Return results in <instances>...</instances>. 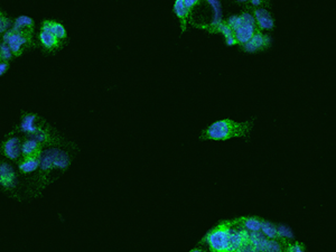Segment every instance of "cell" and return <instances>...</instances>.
<instances>
[{"label": "cell", "mask_w": 336, "mask_h": 252, "mask_svg": "<svg viewBox=\"0 0 336 252\" xmlns=\"http://www.w3.org/2000/svg\"><path fill=\"white\" fill-rule=\"evenodd\" d=\"M252 129V122H235L231 119H224L214 122L207 130L203 132V139L228 140L234 137H246Z\"/></svg>", "instance_id": "6da1fadb"}, {"label": "cell", "mask_w": 336, "mask_h": 252, "mask_svg": "<svg viewBox=\"0 0 336 252\" xmlns=\"http://www.w3.org/2000/svg\"><path fill=\"white\" fill-rule=\"evenodd\" d=\"M3 42L9 46L14 56H21L27 46L35 45L33 35L17 32L13 28L4 34Z\"/></svg>", "instance_id": "7a4b0ae2"}, {"label": "cell", "mask_w": 336, "mask_h": 252, "mask_svg": "<svg viewBox=\"0 0 336 252\" xmlns=\"http://www.w3.org/2000/svg\"><path fill=\"white\" fill-rule=\"evenodd\" d=\"M208 5L213 8V20L210 26L206 28L210 29L211 32L215 31V28L222 22V10H221V3L218 0H208Z\"/></svg>", "instance_id": "2e32d148"}, {"label": "cell", "mask_w": 336, "mask_h": 252, "mask_svg": "<svg viewBox=\"0 0 336 252\" xmlns=\"http://www.w3.org/2000/svg\"><path fill=\"white\" fill-rule=\"evenodd\" d=\"M225 42H227V44H228L229 46H232V45H235V44H237L234 37H230V38H227V39H225Z\"/></svg>", "instance_id": "4dcf8cb0"}, {"label": "cell", "mask_w": 336, "mask_h": 252, "mask_svg": "<svg viewBox=\"0 0 336 252\" xmlns=\"http://www.w3.org/2000/svg\"><path fill=\"white\" fill-rule=\"evenodd\" d=\"M289 252H305L303 245H300L299 243H295L289 247Z\"/></svg>", "instance_id": "83f0119b"}, {"label": "cell", "mask_w": 336, "mask_h": 252, "mask_svg": "<svg viewBox=\"0 0 336 252\" xmlns=\"http://www.w3.org/2000/svg\"><path fill=\"white\" fill-rule=\"evenodd\" d=\"M11 26H13V21H11V19H9L8 17H0V34L8 32Z\"/></svg>", "instance_id": "d4e9b609"}, {"label": "cell", "mask_w": 336, "mask_h": 252, "mask_svg": "<svg viewBox=\"0 0 336 252\" xmlns=\"http://www.w3.org/2000/svg\"><path fill=\"white\" fill-rule=\"evenodd\" d=\"M254 19L258 22V26L261 29H272L274 28V19L268 10L263 8H259L254 10Z\"/></svg>", "instance_id": "5bb4252c"}, {"label": "cell", "mask_w": 336, "mask_h": 252, "mask_svg": "<svg viewBox=\"0 0 336 252\" xmlns=\"http://www.w3.org/2000/svg\"><path fill=\"white\" fill-rule=\"evenodd\" d=\"M268 239L259 232H249V244L257 252H262Z\"/></svg>", "instance_id": "e0dca14e"}, {"label": "cell", "mask_w": 336, "mask_h": 252, "mask_svg": "<svg viewBox=\"0 0 336 252\" xmlns=\"http://www.w3.org/2000/svg\"><path fill=\"white\" fill-rule=\"evenodd\" d=\"M45 127H46V121L43 118H40L39 116L35 114V113L25 112V113H22L20 125L18 126V128H16L11 133L17 131V132L25 133L26 136H28V134H32L36 131L42 130V129Z\"/></svg>", "instance_id": "5b68a950"}, {"label": "cell", "mask_w": 336, "mask_h": 252, "mask_svg": "<svg viewBox=\"0 0 336 252\" xmlns=\"http://www.w3.org/2000/svg\"><path fill=\"white\" fill-rule=\"evenodd\" d=\"M25 138H30L37 142L40 146H62L63 138L51 126H46L42 130L28 134Z\"/></svg>", "instance_id": "8992f818"}, {"label": "cell", "mask_w": 336, "mask_h": 252, "mask_svg": "<svg viewBox=\"0 0 336 252\" xmlns=\"http://www.w3.org/2000/svg\"><path fill=\"white\" fill-rule=\"evenodd\" d=\"M214 32H219V33H222L224 35V37L225 39L227 38H230V37H234V35H233V31H232V28H231L227 22H221V24H220L217 28H215V31Z\"/></svg>", "instance_id": "603a6c76"}, {"label": "cell", "mask_w": 336, "mask_h": 252, "mask_svg": "<svg viewBox=\"0 0 336 252\" xmlns=\"http://www.w3.org/2000/svg\"><path fill=\"white\" fill-rule=\"evenodd\" d=\"M227 24L232 28L236 43L247 44L258 31L256 26L243 21L241 16H231Z\"/></svg>", "instance_id": "277c9868"}, {"label": "cell", "mask_w": 336, "mask_h": 252, "mask_svg": "<svg viewBox=\"0 0 336 252\" xmlns=\"http://www.w3.org/2000/svg\"><path fill=\"white\" fill-rule=\"evenodd\" d=\"M241 18H242V20H243V21L248 22V24H250V25L256 26V19H254L253 15L249 14V13H243V14L241 15Z\"/></svg>", "instance_id": "484cf974"}, {"label": "cell", "mask_w": 336, "mask_h": 252, "mask_svg": "<svg viewBox=\"0 0 336 252\" xmlns=\"http://www.w3.org/2000/svg\"><path fill=\"white\" fill-rule=\"evenodd\" d=\"M39 42L43 45V48L47 51H54L61 46V40L57 39L53 34L47 32L39 33Z\"/></svg>", "instance_id": "9a60e30c"}, {"label": "cell", "mask_w": 336, "mask_h": 252, "mask_svg": "<svg viewBox=\"0 0 336 252\" xmlns=\"http://www.w3.org/2000/svg\"><path fill=\"white\" fill-rule=\"evenodd\" d=\"M260 231L263 233L265 237H267L271 240L279 238L277 232V226L272 223H269L267 221H261V228H260Z\"/></svg>", "instance_id": "ac0fdd59"}, {"label": "cell", "mask_w": 336, "mask_h": 252, "mask_svg": "<svg viewBox=\"0 0 336 252\" xmlns=\"http://www.w3.org/2000/svg\"><path fill=\"white\" fill-rule=\"evenodd\" d=\"M17 186V174L9 163L0 161V187L4 191L15 190Z\"/></svg>", "instance_id": "ba28073f"}, {"label": "cell", "mask_w": 336, "mask_h": 252, "mask_svg": "<svg viewBox=\"0 0 336 252\" xmlns=\"http://www.w3.org/2000/svg\"><path fill=\"white\" fill-rule=\"evenodd\" d=\"M43 150V146H40L37 142L30 138H24L21 143V157H35L40 156Z\"/></svg>", "instance_id": "7c38bea8"}, {"label": "cell", "mask_w": 336, "mask_h": 252, "mask_svg": "<svg viewBox=\"0 0 336 252\" xmlns=\"http://www.w3.org/2000/svg\"><path fill=\"white\" fill-rule=\"evenodd\" d=\"M21 143L19 137H10L0 142V154L10 161L18 162L21 158Z\"/></svg>", "instance_id": "52a82bcc"}, {"label": "cell", "mask_w": 336, "mask_h": 252, "mask_svg": "<svg viewBox=\"0 0 336 252\" xmlns=\"http://www.w3.org/2000/svg\"><path fill=\"white\" fill-rule=\"evenodd\" d=\"M3 16H6V14L4 13L3 10H0V17H3Z\"/></svg>", "instance_id": "d6a6232c"}, {"label": "cell", "mask_w": 336, "mask_h": 252, "mask_svg": "<svg viewBox=\"0 0 336 252\" xmlns=\"http://www.w3.org/2000/svg\"><path fill=\"white\" fill-rule=\"evenodd\" d=\"M277 232H278V236H279V238H285V239H293L294 238L293 231L291 230V227L287 226V225H283V224L278 225L277 226Z\"/></svg>", "instance_id": "cb8c5ba5"}, {"label": "cell", "mask_w": 336, "mask_h": 252, "mask_svg": "<svg viewBox=\"0 0 336 252\" xmlns=\"http://www.w3.org/2000/svg\"><path fill=\"white\" fill-rule=\"evenodd\" d=\"M243 225L249 232H259L261 228V220L257 218L243 219Z\"/></svg>", "instance_id": "d6986e66"}, {"label": "cell", "mask_w": 336, "mask_h": 252, "mask_svg": "<svg viewBox=\"0 0 336 252\" xmlns=\"http://www.w3.org/2000/svg\"><path fill=\"white\" fill-rule=\"evenodd\" d=\"M39 158L40 156L35 157H21L18 161V169L21 174L28 175L34 172H37L39 168Z\"/></svg>", "instance_id": "8fae6325"}, {"label": "cell", "mask_w": 336, "mask_h": 252, "mask_svg": "<svg viewBox=\"0 0 336 252\" xmlns=\"http://www.w3.org/2000/svg\"><path fill=\"white\" fill-rule=\"evenodd\" d=\"M206 241L212 252H231L229 225L221 224L207 234Z\"/></svg>", "instance_id": "3957f363"}, {"label": "cell", "mask_w": 336, "mask_h": 252, "mask_svg": "<svg viewBox=\"0 0 336 252\" xmlns=\"http://www.w3.org/2000/svg\"><path fill=\"white\" fill-rule=\"evenodd\" d=\"M183 3H184L185 8H186L188 11L192 9L194 6L199 4V2H196V0H183Z\"/></svg>", "instance_id": "4316f807"}, {"label": "cell", "mask_w": 336, "mask_h": 252, "mask_svg": "<svg viewBox=\"0 0 336 252\" xmlns=\"http://www.w3.org/2000/svg\"><path fill=\"white\" fill-rule=\"evenodd\" d=\"M40 32H47V33L53 34L54 36L59 40L66 39V37H67V32H66L65 27L63 26L61 22L56 21V20L45 19L42 22Z\"/></svg>", "instance_id": "9c48e42d"}, {"label": "cell", "mask_w": 336, "mask_h": 252, "mask_svg": "<svg viewBox=\"0 0 336 252\" xmlns=\"http://www.w3.org/2000/svg\"><path fill=\"white\" fill-rule=\"evenodd\" d=\"M262 252H282L281 243L276 241V240H268Z\"/></svg>", "instance_id": "7402d4cb"}, {"label": "cell", "mask_w": 336, "mask_h": 252, "mask_svg": "<svg viewBox=\"0 0 336 252\" xmlns=\"http://www.w3.org/2000/svg\"><path fill=\"white\" fill-rule=\"evenodd\" d=\"M250 4H251V6H259L262 4V2H260V0H251Z\"/></svg>", "instance_id": "1f68e13d"}, {"label": "cell", "mask_w": 336, "mask_h": 252, "mask_svg": "<svg viewBox=\"0 0 336 252\" xmlns=\"http://www.w3.org/2000/svg\"><path fill=\"white\" fill-rule=\"evenodd\" d=\"M8 68H9V63L8 62L0 61V76H3L6 72H7Z\"/></svg>", "instance_id": "f1b7e54d"}, {"label": "cell", "mask_w": 336, "mask_h": 252, "mask_svg": "<svg viewBox=\"0 0 336 252\" xmlns=\"http://www.w3.org/2000/svg\"><path fill=\"white\" fill-rule=\"evenodd\" d=\"M13 57H14V55H13V53H11L9 46L4 42L0 44V61L9 63V61Z\"/></svg>", "instance_id": "44dd1931"}, {"label": "cell", "mask_w": 336, "mask_h": 252, "mask_svg": "<svg viewBox=\"0 0 336 252\" xmlns=\"http://www.w3.org/2000/svg\"><path fill=\"white\" fill-rule=\"evenodd\" d=\"M235 252H257L254 250L250 244H247V245H243L242 248H240L239 250H236Z\"/></svg>", "instance_id": "f546056e"}, {"label": "cell", "mask_w": 336, "mask_h": 252, "mask_svg": "<svg viewBox=\"0 0 336 252\" xmlns=\"http://www.w3.org/2000/svg\"><path fill=\"white\" fill-rule=\"evenodd\" d=\"M174 10H175V14L179 19H182L183 21L187 18L189 11L185 8L183 0H176L175 5H174Z\"/></svg>", "instance_id": "ffe728a7"}, {"label": "cell", "mask_w": 336, "mask_h": 252, "mask_svg": "<svg viewBox=\"0 0 336 252\" xmlns=\"http://www.w3.org/2000/svg\"><path fill=\"white\" fill-rule=\"evenodd\" d=\"M34 20L28 16H19L13 24V29L15 31L28 35H34Z\"/></svg>", "instance_id": "4fadbf2b"}, {"label": "cell", "mask_w": 336, "mask_h": 252, "mask_svg": "<svg viewBox=\"0 0 336 252\" xmlns=\"http://www.w3.org/2000/svg\"><path fill=\"white\" fill-rule=\"evenodd\" d=\"M270 43V38L267 35H263L260 32H257L253 35V37L249 40L247 44H245V51L247 52H257L259 50H262L265 48H268Z\"/></svg>", "instance_id": "30bf717a"}, {"label": "cell", "mask_w": 336, "mask_h": 252, "mask_svg": "<svg viewBox=\"0 0 336 252\" xmlns=\"http://www.w3.org/2000/svg\"><path fill=\"white\" fill-rule=\"evenodd\" d=\"M190 252H202L201 250H198V249H195V250H192Z\"/></svg>", "instance_id": "836d02e7"}]
</instances>
